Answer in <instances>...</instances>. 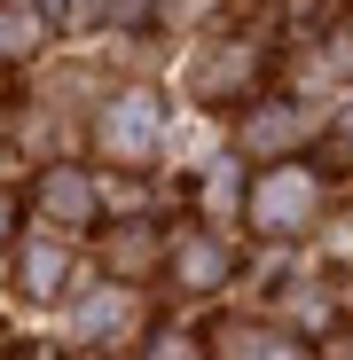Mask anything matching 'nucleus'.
<instances>
[{
    "instance_id": "nucleus-18",
    "label": "nucleus",
    "mask_w": 353,
    "mask_h": 360,
    "mask_svg": "<svg viewBox=\"0 0 353 360\" xmlns=\"http://www.w3.org/2000/svg\"><path fill=\"white\" fill-rule=\"evenodd\" d=\"M39 360H47V352H39Z\"/></svg>"
},
{
    "instance_id": "nucleus-7",
    "label": "nucleus",
    "mask_w": 353,
    "mask_h": 360,
    "mask_svg": "<svg viewBox=\"0 0 353 360\" xmlns=\"http://www.w3.org/2000/svg\"><path fill=\"white\" fill-rule=\"evenodd\" d=\"M165 274L181 282V290H220V282H235V243L220 227H189V235H165Z\"/></svg>"
},
{
    "instance_id": "nucleus-4",
    "label": "nucleus",
    "mask_w": 353,
    "mask_h": 360,
    "mask_svg": "<svg viewBox=\"0 0 353 360\" xmlns=\"http://www.w3.org/2000/svg\"><path fill=\"white\" fill-rule=\"evenodd\" d=\"M134 337H142V290H134V282H94V290H79V306H71V345L118 352V345H134Z\"/></svg>"
},
{
    "instance_id": "nucleus-13",
    "label": "nucleus",
    "mask_w": 353,
    "mask_h": 360,
    "mask_svg": "<svg viewBox=\"0 0 353 360\" xmlns=\"http://www.w3.org/2000/svg\"><path fill=\"white\" fill-rule=\"evenodd\" d=\"M94 204H102L110 219H142V212H149V188H142L126 165H110V172H94Z\"/></svg>"
},
{
    "instance_id": "nucleus-6",
    "label": "nucleus",
    "mask_w": 353,
    "mask_h": 360,
    "mask_svg": "<svg viewBox=\"0 0 353 360\" xmlns=\"http://www.w3.org/2000/svg\"><path fill=\"white\" fill-rule=\"evenodd\" d=\"M32 212H39L47 235H87V227L102 219V204H94V172H87V165H47L39 188H32Z\"/></svg>"
},
{
    "instance_id": "nucleus-9",
    "label": "nucleus",
    "mask_w": 353,
    "mask_h": 360,
    "mask_svg": "<svg viewBox=\"0 0 353 360\" xmlns=\"http://www.w3.org/2000/svg\"><path fill=\"white\" fill-rule=\"evenodd\" d=\"M16 290L24 297H63L71 290V251H63V235H32V243L16 251Z\"/></svg>"
},
{
    "instance_id": "nucleus-2",
    "label": "nucleus",
    "mask_w": 353,
    "mask_h": 360,
    "mask_svg": "<svg viewBox=\"0 0 353 360\" xmlns=\"http://www.w3.org/2000/svg\"><path fill=\"white\" fill-rule=\"evenodd\" d=\"M165 102H157V86H118L102 110H94V149L110 157V165H126V172H149L157 157H165Z\"/></svg>"
},
{
    "instance_id": "nucleus-17",
    "label": "nucleus",
    "mask_w": 353,
    "mask_h": 360,
    "mask_svg": "<svg viewBox=\"0 0 353 360\" xmlns=\"http://www.w3.org/2000/svg\"><path fill=\"white\" fill-rule=\"evenodd\" d=\"M8 219H16V204H8V196H0V251H8Z\"/></svg>"
},
{
    "instance_id": "nucleus-11",
    "label": "nucleus",
    "mask_w": 353,
    "mask_h": 360,
    "mask_svg": "<svg viewBox=\"0 0 353 360\" xmlns=\"http://www.w3.org/2000/svg\"><path fill=\"white\" fill-rule=\"evenodd\" d=\"M47 47V8H8L0 0V63H32Z\"/></svg>"
},
{
    "instance_id": "nucleus-5",
    "label": "nucleus",
    "mask_w": 353,
    "mask_h": 360,
    "mask_svg": "<svg viewBox=\"0 0 353 360\" xmlns=\"http://www.w3.org/2000/svg\"><path fill=\"white\" fill-rule=\"evenodd\" d=\"M267 71V47L259 39H235V32H212L189 63V94L197 102H228V94H252Z\"/></svg>"
},
{
    "instance_id": "nucleus-16",
    "label": "nucleus",
    "mask_w": 353,
    "mask_h": 360,
    "mask_svg": "<svg viewBox=\"0 0 353 360\" xmlns=\"http://www.w3.org/2000/svg\"><path fill=\"white\" fill-rule=\"evenodd\" d=\"M322 360H353V329H345V337H330V352H322Z\"/></svg>"
},
{
    "instance_id": "nucleus-15",
    "label": "nucleus",
    "mask_w": 353,
    "mask_h": 360,
    "mask_svg": "<svg viewBox=\"0 0 353 360\" xmlns=\"http://www.w3.org/2000/svg\"><path fill=\"white\" fill-rule=\"evenodd\" d=\"M142 360H212V345L189 337V329H157V337L142 345Z\"/></svg>"
},
{
    "instance_id": "nucleus-10",
    "label": "nucleus",
    "mask_w": 353,
    "mask_h": 360,
    "mask_svg": "<svg viewBox=\"0 0 353 360\" xmlns=\"http://www.w3.org/2000/svg\"><path fill=\"white\" fill-rule=\"evenodd\" d=\"M212 360H314L299 337H283V329H220Z\"/></svg>"
},
{
    "instance_id": "nucleus-14",
    "label": "nucleus",
    "mask_w": 353,
    "mask_h": 360,
    "mask_svg": "<svg viewBox=\"0 0 353 360\" xmlns=\"http://www.w3.org/2000/svg\"><path fill=\"white\" fill-rule=\"evenodd\" d=\"M314 79L322 86H353V24H330L314 39Z\"/></svg>"
},
{
    "instance_id": "nucleus-1",
    "label": "nucleus",
    "mask_w": 353,
    "mask_h": 360,
    "mask_svg": "<svg viewBox=\"0 0 353 360\" xmlns=\"http://www.w3.org/2000/svg\"><path fill=\"white\" fill-rule=\"evenodd\" d=\"M322 204H330L322 172H314V165H290V157H275V165L252 180V188H244L252 227L275 235V243H290V235H314V227H322Z\"/></svg>"
},
{
    "instance_id": "nucleus-12",
    "label": "nucleus",
    "mask_w": 353,
    "mask_h": 360,
    "mask_svg": "<svg viewBox=\"0 0 353 360\" xmlns=\"http://www.w3.org/2000/svg\"><path fill=\"white\" fill-rule=\"evenodd\" d=\"M235 204H244V157L220 149V157H204V212L212 219H235Z\"/></svg>"
},
{
    "instance_id": "nucleus-3",
    "label": "nucleus",
    "mask_w": 353,
    "mask_h": 360,
    "mask_svg": "<svg viewBox=\"0 0 353 360\" xmlns=\"http://www.w3.org/2000/svg\"><path fill=\"white\" fill-rule=\"evenodd\" d=\"M314 134H322V110L290 94V102H252L244 117H235V141L228 149L235 157H299Z\"/></svg>"
},
{
    "instance_id": "nucleus-8",
    "label": "nucleus",
    "mask_w": 353,
    "mask_h": 360,
    "mask_svg": "<svg viewBox=\"0 0 353 360\" xmlns=\"http://www.w3.org/2000/svg\"><path fill=\"white\" fill-rule=\"evenodd\" d=\"M102 266H110V282H142V274H157V266H165V227H157L149 212H142V219H110Z\"/></svg>"
}]
</instances>
